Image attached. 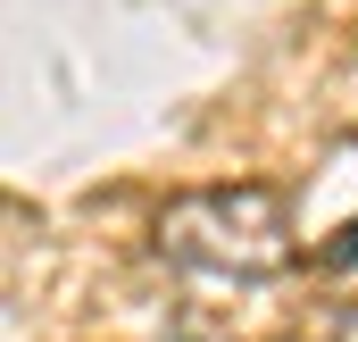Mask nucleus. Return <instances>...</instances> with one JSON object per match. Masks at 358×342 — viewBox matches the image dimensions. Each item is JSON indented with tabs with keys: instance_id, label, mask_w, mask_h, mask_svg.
Returning <instances> with one entry per match:
<instances>
[{
	"instance_id": "f257e3e1",
	"label": "nucleus",
	"mask_w": 358,
	"mask_h": 342,
	"mask_svg": "<svg viewBox=\"0 0 358 342\" xmlns=\"http://www.w3.org/2000/svg\"><path fill=\"white\" fill-rule=\"evenodd\" d=\"M159 259L225 284H267L292 267V209L275 184H208L159 209Z\"/></svg>"
}]
</instances>
